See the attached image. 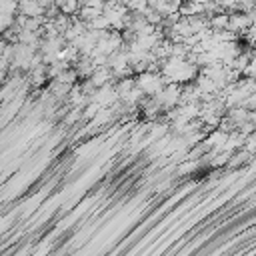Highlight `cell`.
Instances as JSON below:
<instances>
[{"label":"cell","instance_id":"cell-1","mask_svg":"<svg viewBox=\"0 0 256 256\" xmlns=\"http://www.w3.org/2000/svg\"><path fill=\"white\" fill-rule=\"evenodd\" d=\"M136 84H138V88H142V90H144L146 94H150V96L158 94V92L166 86L162 74H160V72H150V70H146V72H142V74H136Z\"/></svg>","mask_w":256,"mask_h":256},{"label":"cell","instance_id":"cell-2","mask_svg":"<svg viewBox=\"0 0 256 256\" xmlns=\"http://www.w3.org/2000/svg\"><path fill=\"white\" fill-rule=\"evenodd\" d=\"M180 94H182V84L180 82H170L158 94H154V98L166 110V108H172V106H178L180 104Z\"/></svg>","mask_w":256,"mask_h":256},{"label":"cell","instance_id":"cell-3","mask_svg":"<svg viewBox=\"0 0 256 256\" xmlns=\"http://www.w3.org/2000/svg\"><path fill=\"white\" fill-rule=\"evenodd\" d=\"M92 100L98 102L100 106H112V104H116V102L120 100V94H118V90H116V84H114V82H108V84L100 86V88L96 90V94L92 96Z\"/></svg>","mask_w":256,"mask_h":256},{"label":"cell","instance_id":"cell-4","mask_svg":"<svg viewBox=\"0 0 256 256\" xmlns=\"http://www.w3.org/2000/svg\"><path fill=\"white\" fill-rule=\"evenodd\" d=\"M252 26V20H250V14L248 12H230V24H228V28L230 30H234L236 34H244L248 28Z\"/></svg>","mask_w":256,"mask_h":256},{"label":"cell","instance_id":"cell-5","mask_svg":"<svg viewBox=\"0 0 256 256\" xmlns=\"http://www.w3.org/2000/svg\"><path fill=\"white\" fill-rule=\"evenodd\" d=\"M252 158H254V154L252 152H248L244 146L242 148H238V150H234L232 154H230V158H228V168H238V166H244V164H248V162H252Z\"/></svg>","mask_w":256,"mask_h":256},{"label":"cell","instance_id":"cell-6","mask_svg":"<svg viewBox=\"0 0 256 256\" xmlns=\"http://www.w3.org/2000/svg\"><path fill=\"white\" fill-rule=\"evenodd\" d=\"M226 116H228V118H232V120L236 122V126H240V124H244V122L248 120V116H250V110H248L246 106L238 104V106H232V108H228V110H226Z\"/></svg>","mask_w":256,"mask_h":256},{"label":"cell","instance_id":"cell-7","mask_svg":"<svg viewBox=\"0 0 256 256\" xmlns=\"http://www.w3.org/2000/svg\"><path fill=\"white\" fill-rule=\"evenodd\" d=\"M230 24V12H216L210 16V28L220 32V30H226Z\"/></svg>","mask_w":256,"mask_h":256},{"label":"cell","instance_id":"cell-8","mask_svg":"<svg viewBox=\"0 0 256 256\" xmlns=\"http://www.w3.org/2000/svg\"><path fill=\"white\" fill-rule=\"evenodd\" d=\"M204 12V2L200 0H182L180 4V14L182 16H192V14H200Z\"/></svg>","mask_w":256,"mask_h":256},{"label":"cell","instance_id":"cell-9","mask_svg":"<svg viewBox=\"0 0 256 256\" xmlns=\"http://www.w3.org/2000/svg\"><path fill=\"white\" fill-rule=\"evenodd\" d=\"M136 86H138V84H136V76H126V78H120V80L116 82V90H118L120 98H126Z\"/></svg>","mask_w":256,"mask_h":256},{"label":"cell","instance_id":"cell-10","mask_svg":"<svg viewBox=\"0 0 256 256\" xmlns=\"http://www.w3.org/2000/svg\"><path fill=\"white\" fill-rule=\"evenodd\" d=\"M244 142H246V134H242L238 128L234 130V132H230L228 134V142H226V150H230V152H234V150H238V148H242L244 146Z\"/></svg>","mask_w":256,"mask_h":256},{"label":"cell","instance_id":"cell-11","mask_svg":"<svg viewBox=\"0 0 256 256\" xmlns=\"http://www.w3.org/2000/svg\"><path fill=\"white\" fill-rule=\"evenodd\" d=\"M52 22H54V26L58 28V32L60 34H64L70 26H72V22H74V18L70 16V14H66V12H60L56 18H52Z\"/></svg>","mask_w":256,"mask_h":256},{"label":"cell","instance_id":"cell-12","mask_svg":"<svg viewBox=\"0 0 256 256\" xmlns=\"http://www.w3.org/2000/svg\"><path fill=\"white\" fill-rule=\"evenodd\" d=\"M22 30H24V28H22L20 24H16V22H14V24H10L8 28H4V30H2V38H4V40H8V42H18V38H20V32H22Z\"/></svg>","mask_w":256,"mask_h":256},{"label":"cell","instance_id":"cell-13","mask_svg":"<svg viewBox=\"0 0 256 256\" xmlns=\"http://www.w3.org/2000/svg\"><path fill=\"white\" fill-rule=\"evenodd\" d=\"M80 0H64L62 4H60V8H62V12H66V14H70V16H74V14H78V10H80Z\"/></svg>","mask_w":256,"mask_h":256},{"label":"cell","instance_id":"cell-14","mask_svg":"<svg viewBox=\"0 0 256 256\" xmlns=\"http://www.w3.org/2000/svg\"><path fill=\"white\" fill-rule=\"evenodd\" d=\"M218 128H220V130H224V132H228V134H230V132H234V130H236V128H238V126H236V122H234V120H232V118H228V116H226V114H224V116H222V120H220V124H218Z\"/></svg>","mask_w":256,"mask_h":256},{"label":"cell","instance_id":"cell-15","mask_svg":"<svg viewBox=\"0 0 256 256\" xmlns=\"http://www.w3.org/2000/svg\"><path fill=\"white\" fill-rule=\"evenodd\" d=\"M238 130H240L242 134H246V136H248V134H252V132L256 130V126H254L250 120H246L244 124H240V126H238Z\"/></svg>","mask_w":256,"mask_h":256},{"label":"cell","instance_id":"cell-16","mask_svg":"<svg viewBox=\"0 0 256 256\" xmlns=\"http://www.w3.org/2000/svg\"><path fill=\"white\" fill-rule=\"evenodd\" d=\"M248 120H250V122L256 126V110H250V116H248Z\"/></svg>","mask_w":256,"mask_h":256},{"label":"cell","instance_id":"cell-17","mask_svg":"<svg viewBox=\"0 0 256 256\" xmlns=\"http://www.w3.org/2000/svg\"><path fill=\"white\" fill-rule=\"evenodd\" d=\"M200 2H202V0H200Z\"/></svg>","mask_w":256,"mask_h":256}]
</instances>
